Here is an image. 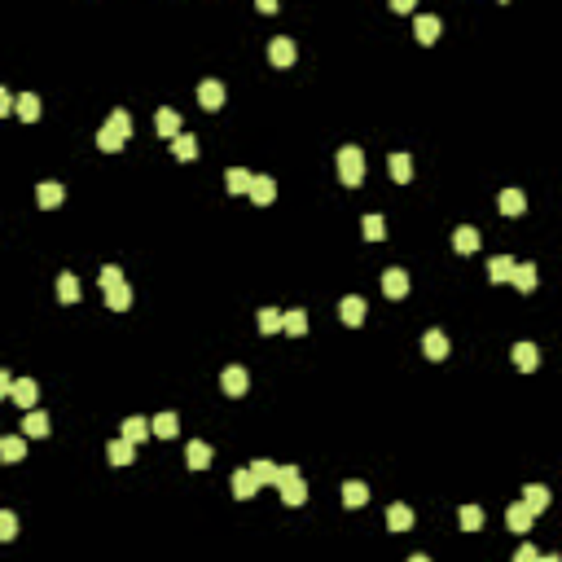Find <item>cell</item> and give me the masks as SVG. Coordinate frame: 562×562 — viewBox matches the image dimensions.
I'll use <instances>...</instances> for the list:
<instances>
[{
    "mask_svg": "<svg viewBox=\"0 0 562 562\" xmlns=\"http://www.w3.org/2000/svg\"><path fill=\"white\" fill-rule=\"evenodd\" d=\"M387 523H391V531H408V527H413V509H408V505H391Z\"/></svg>",
    "mask_w": 562,
    "mask_h": 562,
    "instance_id": "36",
    "label": "cell"
},
{
    "mask_svg": "<svg viewBox=\"0 0 562 562\" xmlns=\"http://www.w3.org/2000/svg\"><path fill=\"white\" fill-rule=\"evenodd\" d=\"M391 181H396V185H408V181H413V159H408V154H391Z\"/></svg>",
    "mask_w": 562,
    "mask_h": 562,
    "instance_id": "31",
    "label": "cell"
},
{
    "mask_svg": "<svg viewBox=\"0 0 562 562\" xmlns=\"http://www.w3.org/2000/svg\"><path fill=\"white\" fill-rule=\"evenodd\" d=\"M501 211H505V216H523V211H527L523 189H501Z\"/></svg>",
    "mask_w": 562,
    "mask_h": 562,
    "instance_id": "30",
    "label": "cell"
},
{
    "mask_svg": "<svg viewBox=\"0 0 562 562\" xmlns=\"http://www.w3.org/2000/svg\"><path fill=\"white\" fill-rule=\"evenodd\" d=\"M452 246H457V255H474L479 250V228H470V224L452 228Z\"/></svg>",
    "mask_w": 562,
    "mask_h": 562,
    "instance_id": "13",
    "label": "cell"
},
{
    "mask_svg": "<svg viewBox=\"0 0 562 562\" xmlns=\"http://www.w3.org/2000/svg\"><path fill=\"white\" fill-rule=\"evenodd\" d=\"M541 562H562V558L558 553H541Z\"/></svg>",
    "mask_w": 562,
    "mask_h": 562,
    "instance_id": "48",
    "label": "cell"
},
{
    "mask_svg": "<svg viewBox=\"0 0 562 562\" xmlns=\"http://www.w3.org/2000/svg\"><path fill=\"white\" fill-rule=\"evenodd\" d=\"M14 115H18V119H27V123H36V119H40V97H36V92L14 97Z\"/></svg>",
    "mask_w": 562,
    "mask_h": 562,
    "instance_id": "17",
    "label": "cell"
},
{
    "mask_svg": "<svg viewBox=\"0 0 562 562\" xmlns=\"http://www.w3.org/2000/svg\"><path fill=\"white\" fill-rule=\"evenodd\" d=\"M14 404L18 408H36V400H40V387H36V378H14Z\"/></svg>",
    "mask_w": 562,
    "mask_h": 562,
    "instance_id": "4",
    "label": "cell"
},
{
    "mask_svg": "<svg viewBox=\"0 0 562 562\" xmlns=\"http://www.w3.org/2000/svg\"><path fill=\"white\" fill-rule=\"evenodd\" d=\"M176 430H181V418L176 413H159L149 422V435H159V440H176Z\"/></svg>",
    "mask_w": 562,
    "mask_h": 562,
    "instance_id": "18",
    "label": "cell"
},
{
    "mask_svg": "<svg viewBox=\"0 0 562 562\" xmlns=\"http://www.w3.org/2000/svg\"><path fill=\"white\" fill-rule=\"evenodd\" d=\"M523 505L531 509V514H541V509L549 505V488H545V483H527V488H523Z\"/></svg>",
    "mask_w": 562,
    "mask_h": 562,
    "instance_id": "16",
    "label": "cell"
},
{
    "mask_svg": "<svg viewBox=\"0 0 562 562\" xmlns=\"http://www.w3.org/2000/svg\"><path fill=\"white\" fill-rule=\"evenodd\" d=\"M185 462H189L193 470H207V466H211V444L189 440V448H185Z\"/></svg>",
    "mask_w": 562,
    "mask_h": 562,
    "instance_id": "19",
    "label": "cell"
},
{
    "mask_svg": "<svg viewBox=\"0 0 562 562\" xmlns=\"http://www.w3.org/2000/svg\"><path fill=\"white\" fill-rule=\"evenodd\" d=\"M277 492H281V501H286V505H303V501H308V483L299 479V470H295V466H286V470H281Z\"/></svg>",
    "mask_w": 562,
    "mask_h": 562,
    "instance_id": "2",
    "label": "cell"
},
{
    "mask_svg": "<svg viewBox=\"0 0 562 562\" xmlns=\"http://www.w3.org/2000/svg\"><path fill=\"white\" fill-rule=\"evenodd\" d=\"M281 329V312L277 308H260V334H277Z\"/></svg>",
    "mask_w": 562,
    "mask_h": 562,
    "instance_id": "39",
    "label": "cell"
},
{
    "mask_svg": "<svg viewBox=\"0 0 562 562\" xmlns=\"http://www.w3.org/2000/svg\"><path fill=\"white\" fill-rule=\"evenodd\" d=\"M281 470H286V466H272V462H250V474H255V483H272V488L281 483Z\"/></svg>",
    "mask_w": 562,
    "mask_h": 562,
    "instance_id": "28",
    "label": "cell"
},
{
    "mask_svg": "<svg viewBox=\"0 0 562 562\" xmlns=\"http://www.w3.org/2000/svg\"><path fill=\"white\" fill-rule=\"evenodd\" d=\"M365 501H369V488H365L361 479H347V483H343V505H347V509H361Z\"/></svg>",
    "mask_w": 562,
    "mask_h": 562,
    "instance_id": "20",
    "label": "cell"
},
{
    "mask_svg": "<svg viewBox=\"0 0 562 562\" xmlns=\"http://www.w3.org/2000/svg\"><path fill=\"white\" fill-rule=\"evenodd\" d=\"M9 110H14V92L0 88V115H9Z\"/></svg>",
    "mask_w": 562,
    "mask_h": 562,
    "instance_id": "46",
    "label": "cell"
},
{
    "mask_svg": "<svg viewBox=\"0 0 562 562\" xmlns=\"http://www.w3.org/2000/svg\"><path fill=\"white\" fill-rule=\"evenodd\" d=\"M106 303H110L115 312L132 308V290H127V281H119V286H110V290H106Z\"/></svg>",
    "mask_w": 562,
    "mask_h": 562,
    "instance_id": "33",
    "label": "cell"
},
{
    "mask_svg": "<svg viewBox=\"0 0 562 562\" xmlns=\"http://www.w3.org/2000/svg\"><path fill=\"white\" fill-rule=\"evenodd\" d=\"M514 365L523 373H531L536 365H541V351H536V343H514Z\"/></svg>",
    "mask_w": 562,
    "mask_h": 562,
    "instance_id": "22",
    "label": "cell"
},
{
    "mask_svg": "<svg viewBox=\"0 0 562 562\" xmlns=\"http://www.w3.org/2000/svg\"><path fill=\"white\" fill-rule=\"evenodd\" d=\"M171 154H176V159H181V163H189V159H198V141H193L189 132H181V137H176V141H171Z\"/></svg>",
    "mask_w": 562,
    "mask_h": 562,
    "instance_id": "32",
    "label": "cell"
},
{
    "mask_svg": "<svg viewBox=\"0 0 562 562\" xmlns=\"http://www.w3.org/2000/svg\"><path fill=\"white\" fill-rule=\"evenodd\" d=\"M106 457H110V466H127V462H132V457H137V448L127 444V440H115V444L106 448Z\"/></svg>",
    "mask_w": 562,
    "mask_h": 562,
    "instance_id": "37",
    "label": "cell"
},
{
    "mask_svg": "<svg viewBox=\"0 0 562 562\" xmlns=\"http://www.w3.org/2000/svg\"><path fill=\"white\" fill-rule=\"evenodd\" d=\"M361 233H365L369 242H382V233H387V224H382V216H365V224H361Z\"/></svg>",
    "mask_w": 562,
    "mask_h": 562,
    "instance_id": "40",
    "label": "cell"
},
{
    "mask_svg": "<svg viewBox=\"0 0 562 562\" xmlns=\"http://www.w3.org/2000/svg\"><path fill=\"white\" fill-rule=\"evenodd\" d=\"M224 189H228V193H246V189H250V171H246V167H228V171H224Z\"/></svg>",
    "mask_w": 562,
    "mask_h": 562,
    "instance_id": "29",
    "label": "cell"
},
{
    "mask_svg": "<svg viewBox=\"0 0 562 562\" xmlns=\"http://www.w3.org/2000/svg\"><path fill=\"white\" fill-rule=\"evenodd\" d=\"M268 58H272V66H290V62L299 58V48H295L290 36H277V40L268 44Z\"/></svg>",
    "mask_w": 562,
    "mask_h": 562,
    "instance_id": "6",
    "label": "cell"
},
{
    "mask_svg": "<svg viewBox=\"0 0 562 562\" xmlns=\"http://www.w3.org/2000/svg\"><path fill=\"white\" fill-rule=\"evenodd\" d=\"M413 36H418L422 44H435V40H440V18H435V14H418Z\"/></svg>",
    "mask_w": 562,
    "mask_h": 562,
    "instance_id": "12",
    "label": "cell"
},
{
    "mask_svg": "<svg viewBox=\"0 0 562 562\" xmlns=\"http://www.w3.org/2000/svg\"><path fill=\"white\" fill-rule=\"evenodd\" d=\"M97 145H101V149H106V154H119V149H123V141H119V137L110 132V127H106V123H101V132H97Z\"/></svg>",
    "mask_w": 562,
    "mask_h": 562,
    "instance_id": "42",
    "label": "cell"
},
{
    "mask_svg": "<svg viewBox=\"0 0 562 562\" xmlns=\"http://www.w3.org/2000/svg\"><path fill=\"white\" fill-rule=\"evenodd\" d=\"M531 519H536V514H531V509H527L523 501L505 509V523H509V531H531Z\"/></svg>",
    "mask_w": 562,
    "mask_h": 562,
    "instance_id": "21",
    "label": "cell"
},
{
    "mask_svg": "<svg viewBox=\"0 0 562 562\" xmlns=\"http://www.w3.org/2000/svg\"><path fill=\"white\" fill-rule=\"evenodd\" d=\"M509 277H514V260H509V255H497V260L488 264V281L501 286V281H509Z\"/></svg>",
    "mask_w": 562,
    "mask_h": 562,
    "instance_id": "26",
    "label": "cell"
},
{
    "mask_svg": "<svg viewBox=\"0 0 562 562\" xmlns=\"http://www.w3.org/2000/svg\"><path fill=\"white\" fill-rule=\"evenodd\" d=\"M339 317H343V325H365V299L361 295H347L343 303H339Z\"/></svg>",
    "mask_w": 562,
    "mask_h": 562,
    "instance_id": "8",
    "label": "cell"
},
{
    "mask_svg": "<svg viewBox=\"0 0 562 562\" xmlns=\"http://www.w3.org/2000/svg\"><path fill=\"white\" fill-rule=\"evenodd\" d=\"M119 281H123V268H119V264H106V268H101V290L119 286Z\"/></svg>",
    "mask_w": 562,
    "mask_h": 562,
    "instance_id": "44",
    "label": "cell"
},
{
    "mask_svg": "<svg viewBox=\"0 0 562 562\" xmlns=\"http://www.w3.org/2000/svg\"><path fill=\"white\" fill-rule=\"evenodd\" d=\"M514 562H541V549H536V545L527 541V545H523V549L514 553Z\"/></svg>",
    "mask_w": 562,
    "mask_h": 562,
    "instance_id": "45",
    "label": "cell"
},
{
    "mask_svg": "<svg viewBox=\"0 0 562 562\" xmlns=\"http://www.w3.org/2000/svg\"><path fill=\"white\" fill-rule=\"evenodd\" d=\"M462 527L466 531H479L483 527V509L479 505H462Z\"/></svg>",
    "mask_w": 562,
    "mask_h": 562,
    "instance_id": "43",
    "label": "cell"
},
{
    "mask_svg": "<svg viewBox=\"0 0 562 562\" xmlns=\"http://www.w3.org/2000/svg\"><path fill=\"white\" fill-rule=\"evenodd\" d=\"M250 202H260V207H268V202L277 198V185H272V176H250Z\"/></svg>",
    "mask_w": 562,
    "mask_h": 562,
    "instance_id": "11",
    "label": "cell"
},
{
    "mask_svg": "<svg viewBox=\"0 0 562 562\" xmlns=\"http://www.w3.org/2000/svg\"><path fill=\"white\" fill-rule=\"evenodd\" d=\"M154 127H159V137H171V141H176V137H181V115H176L171 106H163V110L154 115Z\"/></svg>",
    "mask_w": 562,
    "mask_h": 562,
    "instance_id": "14",
    "label": "cell"
},
{
    "mask_svg": "<svg viewBox=\"0 0 562 562\" xmlns=\"http://www.w3.org/2000/svg\"><path fill=\"white\" fill-rule=\"evenodd\" d=\"M255 492H260L255 474H250V470H233V497H238V501H250Z\"/></svg>",
    "mask_w": 562,
    "mask_h": 562,
    "instance_id": "24",
    "label": "cell"
},
{
    "mask_svg": "<svg viewBox=\"0 0 562 562\" xmlns=\"http://www.w3.org/2000/svg\"><path fill=\"white\" fill-rule=\"evenodd\" d=\"M422 351H426V361H444V356H448V334H444V329L422 334Z\"/></svg>",
    "mask_w": 562,
    "mask_h": 562,
    "instance_id": "10",
    "label": "cell"
},
{
    "mask_svg": "<svg viewBox=\"0 0 562 562\" xmlns=\"http://www.w3.org/2000/svg\"><path fill=\"white\" fill-rule=\"evenodd\" d=\"M339 181L351 185V189L365 181V154H361L356 145H343V149H339Z\"/></svg>",
    "mask_w": 562,
    "mask_h": 562,
    "instance_id": "1",
    "label": "cell"
},
{
    "mask_svg": "<svg viewBox=\"0 0 562 562\" xmlns=\"http://www.w3.org/2000/svg\"><path fill=\"white\" fill-rule=\"evenodd\" d=\"M281 329H286L290 339H299V334H308V312H299V308H290V312H281Z\"/></svg>",
    "mask_w": 562,
    "mask_h": 562,
    "instance_id": "23",
    "label": "cell"
},
{
    "mask_svg": "<svg viewBox=\"0 0 562 562\" xmlns=\"http://www.w3.org/2000/svg\"><path fill=\"white\" fill-rule=\"evenodd\" d=\"M44 435H48V413L27 408V418H22V440H44Z\"/></svg>",
    "mask_w": 562,
    "mask_h": 562,
    "instance_id": "7",
    "label": "cell"
},
{
    "mask_svg": "<svg viewBox=\"0 0 562 562\" xmlns=\"http://www.w3.org/2000/svg\"><path fill=\"white\" fill-rule=\"evenodd\" d=\"M382 295H387V299H404L408 295V272L404 268H387V272H382Z\"/></svg>",
    "mask_w": 562,
    "mask_h": 562,
    "instance_id": "5",
    "label": "cell"
},
{
    "mask_svg": "<svg viewBox=\"0 0 562 562\" xmlns=\"http://www.w3.org/2000/svg\"><path fill=\"white\" fill-rule=\"evenodd\" d=\"M408 562H430V558H426V553H413V558H408Z\"/></svg>",
    "mask_w": 562,
    "mask_h": 562,
    "instance_id": "49",
    "label": "cell"
},
{
    "mask_svg": "<svg viewBox=\"0 0 562 562\" xmlns=\"http://www.w3.org/2000/svg\"><path fill=\"white\" fill-rule=\"evenodd\" d=\"M36 202H40V207H58V202H62V185H53V181H44V185L36 189Z\"/></svg>",
    "mask_w": 562,
    "mask_h": 562,
    "instance_id": "38",
    "label": "cell"
},
{
    "mask_svg": "<svg viewBox=\"0 0 562 562\" xmlns=\"http://www.w3.org/2000/svg\"><path fill=\"white\" fill-rule=\"evenodd\" d=\"M18 536V514L14 509H0V541H14Z\"/></svg>",
    "mask_w": 562,
    "mask_h": 562,
    "instance_id": "41",
    "label": "cell"
},
{
    "mask_svg": "<svg viewBox=\"0 0 562 562\" xmlns=\"http://www.w3.org/2000/svg\"><path fill=\"white\" fill-rule=\"evenodd\" d=\"M58 299H62V303H75V299H80V277H75V272H62V277H58Z\"/></svg>",
    "mask_w": 562,
    "mask_h": 562,
    "instance_id": "35",
    "label": "cell"
},
{
    "mask_svg": "<svg viewBox=\"0 0 562 562\" xmlns=\"http://www.w3.org/2000/svg\"><path fill=\"white\" fill-rule=\"evenodd\" d=\"M220 387H224V396H246V387H250V373L242 369V365H228L224 373H220Z\"/></svg>",
    "mask_w": 562,
    "mask_h": 562,
    "instance_id": "3",
    "label": "cell"
},
{
    "mask_svg": "<svg viewBox=\"0 0 562 562\" xmlns=\"http://www.w3.org/2000/svg\"><path fill=\"white\" fill-rule=\"evenodd\" d=\"M106 127H110L119 141H127V137H132V115H127V110H115V115L106 119Z\"/></svg>",
    "mask_w": 562,
    "mask_h": 562,
    "instance_id": "34",
    "label": "cell"
},
{
    "mask_svg": "<svg viewBox=\"0 0 562 562\" xmlns=\"http://www.w3.org/2000/svg\"><path fill=\"white\" fill-rule=\"evenodd\" d=\"M198 101H202V110H220L224 106V84L220 80H202L198 84Z\"/></svg>",
    "mask_w": 562,
    "mask_h": 562,
    "instance_id": "9",
    "label": "cell"
},
{
    "mask_svg": "<svg viewBox=\"0 0 562 562\" xmlns=\"http://www.w3.org/2000/svg\"><path fill=\"white\" fill-rule=\"evenodd\" d=\"M22 457H27V440H22V435H5V440H0V462H22Z\"/></svg>",
    "mask_w": 562,
    "mask_h": 562,
    "instance_id": "15",
    "label": "cell"
},
{
    "mask_svg": "<svg viewBox=\"0 0 562 562\" xmlns=\"http://www.w3.org/2000/svg\"><path fill=\"white\" fill-rule=\"evenodd\" d=\"M9 391H14V378H9V373H5V369H0V400H5V396H9Z\"/></svg>",
    "mask_w": 562,
    "mask_h": 562,
    "instance_id": "47",
    "label": "cell"
},
{
    "mask_svg": "<svg viewBox=\"0 0 562 562\" xmlns=\"http://www.w3.org/2000/svg\"><path fill=\"white\" fill-rule=\"evenodd\" d=\"M145 435H149V422H145V418H127V422H123V435H119V440H127V444L137 448V444H145Z\"/></svg>",
    "mask_w": 562,
    "mask_h": 562,
    "instance_id": "25",
    "label": "cell"
},
{
    "mask_svg": "<svg viewBox=\"0 0 562 562\" xmlns=\"http://www.w3.org/2000/svg\"><path fill=\"white\" fill-rule=\"evenodd\" d=\"M509 286H519L523 295L536 290V264H514V277H509Z\"/></svg>",
    "mask_w": 562,
    "mask_h": 562,
    "instance_id": "27",
    "label": "cell"
}]
</instances>
